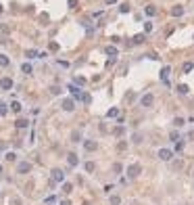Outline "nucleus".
<instances>
[{"instance_id":"nucleus-1","label":"nucleus","mask_w":194,"mask_h":205,"mask_svg":"<svg viewBox=\"0 0 194 205\" xmlns=\"http://www.w3.org/2000/svg\"><path fill=\"white\" fill-rule=\"evenodd\" d=\"M127 178H138L140 174H142V165L140 163H132V165H127Z\"/></svg>"},{"instance_id":"nucleus-2","label":"nucleus","mask_w":194,"mask_h":205,"mask_svg":"<svg viewBox=\"0 0 194 205\" xmlns=\"http://www.w3.org/2000/svg\"><path fill=\"white\" fill-rule=\"evenodd\" d=\"M140 105H142V107H152V105H155V94H150V92L144 94V96L140 99Z\"/></svg>"},{"instance_id":"nucleus-3","label":"nucleus","mask_w":194,"mask_h":205,"mask_svg":"<svg viewBox=\"0 0 194 205\" xmlns=\"http://www.w3.org/2000/svg\"><path fill=\"white\" fill-rule=\"evenodd\" d=\"M171 157H173V151H169V149H161L159 151V159H161V161H171Z\"/></svg>"},{"instance_id":"nucleus-4","label":"nucleus","mask_w":194,"mask_h":205,"mask_svg":"<svg viewBox=\"0 0 194 205\" xmlns=\"http://www.w3.org/2000/svg\"><path fill=\"white\" fill-rule=\"evenodd\" d=\"M17 172H19V174H29V172H31V163H29V161H21V163L17 165Z\"/></svg>"},{"instance_id":"nucleus-5","label":"nucleus","mask_w":194,"mask_h":205,"mask_svg":"<svg viewBox=\"0 0 194 205\" xmlns=\"http://www.w3.org/2000/svg\"><path fill=\"white\" fill-rule=\"evenodd\" d=\"M63 180H65V172L59 170V168L52 170V182H63Z\"/></svg>"},{"instance_id":"nucleus-6","label":"nucleus","mask_w":194,"mask_h":205,"mask_svg":"<svg viewBox=\"0 0 194 205\" xmlns=\"http://www.w3.org/2000/svg\"><path fill=\"white\" fill-rule=\"evenodd\" d=\"M84 149H86L88 153H92V151L98 149V142H96V140H84Z\"/></svg>"},{"instance_id":"nucleus-7","label":"nucleus","mask_w":194,"mask_h":205,"mask_svg":"<svg viewBox=\"0 0 194 205\" xmlns=\"http://www.w3.org/2000/svg\"><path fill=\"white\" fill-rule=\"evenodd\" d=\"M61 107H63L65 111H73V109H75V101H73V99H65Z\"/></svg>"},{"instance_id":"nucleus-8","label":"nucleus","mask_w":194,"mask_h":205,"mask_svg":"<svg viewBox=\"0 0 194 205\" xmlns=\"http://www.w3.org/2000/svg\"><path fill=\"white\" fill-rule=\"evenodd\" d=\"M0 88H2V90H11L13 88V80L11 78H2V80H0Z\"/></svg>"},{"instance_id":"nucleus-9","label":"nucleus","mask_w":194,"mask_h":205,"mask_svg":"<svg viewBox=\"0 0 194 205\" xmlns=\"http://www.w3.org/2000/svg\"><path fill=\"white\" fill-rule=\"evenodd\" d=\"M67 161H69V165H71V168H75V165L79 163V159H77V155H75V153H69V155H67Z\"/></svg>"},{"instance_id":"nucleus-10","label":"nucleus","mask_w":194,"mask_h":205,"mask_svg":"<svg viewBox=\"0 0 194 205\" xmlns=\"http://www.w3.org/2000/svg\"><path fill=\"white\" fill-rule=\"evenodd\" d=\"M169 73H171V69H169V67H163V71H161V80H163L165 84H169Z\"/></svg>"},{"instance_id":"nucleus-11","label":"nucleus","mask_w":194,"mask_h":205,"mask_svg":"<svg viewBox=\"0 0 194 205\" xmlns=\"http://www.w3.org/2000/svg\"><path fill=\"white\" fill-rule=\"evenodd\" d=\"M171 15H173V17H182V15H184V6H180V4L173 6V9H171Z\"/></svg>"},{"instance_id":"nucleus-12","label":"nucleus","mask_w":194,"mask_h":205,"mask_svg":"<svg viewBox=\"0 0 194 205\" xmlns=\"http://www.w3.org/2000/svg\"><path fill=\"white\" fill-rule=\"evenodd\" d=\"M15 126H17V128H27V126H29V122H27V119H23V117H19V119L15 122Z\"/></svg>"},{"instance_id":"nucleus-13","label":"nucleus","mask_w":194,"mask_h":205,"mask_svg":"<svg viewBox=\"0 0 194 205\" xmlns=\"http://www.w3.org/2000/svg\"><path fill=\"white\" fill-rule=\"evenodd\" d=\"M144 11H146V15H148V17H155V15H157V6H152V4H148Z\"/></svg>"},{"instance_id":"nucleus-14","label":"nucleus","mask_w":194,"mask_h":205,"mask_svg":"<svg viewBox=\"0 0 194 205\" xmlns=\"http://www.w3.org/2000/svg\"><path fill=\"white\" fill-rule=\"evenodd\" d=\"M105 53H107L109 57H117V48H115V46H107V48H105Z\"/></svg>"},{"instance_id":"nucleus-15","label":"nucleus","mask_w":194,"mask_h":205,"mask_svg":"<svg viewBox=\"0 0 194 205\" xmlns=\"http://www.w3.org/2000/svg\"><path fill=\"white\" fill-rule=\"evenodd\" d=\"M117 115H119V111H117V109H115V107H113V109H109V111H107V117H109V119H111V117H117Z\"/></svg>"},{"instance_id":"nucleus-16","label":"nucleus","mask_w":194,"mask_h":205,"mask_svg":"<svg viewBox=\"0 0 194 205\" xmlns=\"http://www.w3.org/2000/svg\"><path fill=\"white\" fill-rule=\"evenodd\" d=\"M9 63H11V61H9V57H6V55H0V67H6Z\"/></svg>"},{"instance_id":"nucleus-17","label":"nucleus","mask_w":194,"mask_h":205,"mask_svg":"<svg viewBox=\"0 0 194 205\" xmlns=\"http://www.w3.org/2000/svg\"><path fill=\"white\" fill-rule=\"evenodd\" d=\"M188 90H190V88H188L186 84H180V86H178V92H180V94H188Z\"/></svg>"},{"instance_id":"nucleus-18","label":"nucleus","mask_w":194,"mask_h":205,"mask_svg":"<svg viewBox=\"0 0 194 205\" xmlns=\"http://www.w3.org/2000/svg\"><path fill=\"white\" fill-rule=\"evenodd\" d=\"M21 71H23V73H31V65H29V63H23V65H21Z\"/></svg>"},{"instance_id":"nucleus-19","label":"nucleus","mask_w":194,"mask_h":205,"mask_svg":"<svg viewBox=\"0 0 194 205\" xmlns=\"http://www.w3.org/2000/svg\"><path fill=\"white\" fill-rule=\"evenodd\" d=\"M11 109H13L15 113H19V111H21V103H17V101H13V103H11Z\"/></svg>"},{"instance_id":"nucleus-20","label":"nucleus","mask_w":194,"mask_h":205,"mask_svg":"<svg viewBox=\"0 0 194 205\" xmlns=\"http://www.w3.org/2000/svg\"><path fill=\"white\" fill-rule=\"evenodd\" d=\"M71 191H73V186H71L69 182H63V193H67V195H69Z\"/></svg>"},{"instance_id":"nucleus-21","label":"nucleus","mask_w":194,"mask_h":205,"mask_svg":"<svg viewBox=\"0 0 194 205\" xmlns=\"http://www.w3.org/2000/svg\"><path fill=\"white\" fill-rule=\"evenodd\" d=\"M123 132H125V128H123V126H117V128L113 130V134H115V136H121Z\"/></svg>"},{"instance_id":"nucleus-22","label":"nucleus","mask_w":194,"mask_h":205,"mask_svg":"<svg viewBox=\"0 0 194 205\" xmlns=\"http://www.w3.org/2000/svg\"><path fill=\"white\" fill-rule=\"evenodd\" d=\"M113 172L115 174H121V172H123V165H121V163H113Z\"/></svg>"},{"instance_id":"nucleus-23","label":"nucleus","mask_w":194,"mask_h":205,"mask_svg":"<svg viewBox=\"0 0 194 205\" xmlns=\"http://www.w3.org/2000/svg\"><path fill=\"white\" fill-rule=\"evenodd\" d=\"M144 42V34H138V36H134V44H142Z\"/></svg>"},{"instance_id":"nucleus-24","label":"nucleus","mask_w":194,"mask_h":205,"mask_svg":"<svg viewBox=\"0 0 194 205\" xmlns=\"http://www.w3.org/2000/svg\"><path fill=\"white\" fill-rule=\"evenodd\" d=\"M173 124H175L178 128H182V126L186 124V119H184V117H175V119H173Z\"/></svg>"},{"instance_id":"nucleus-25","label":"nucleus","mask_w":194,"mask_h":205,"mask_svg":"<svg viewBox=\"0 0 194 205\" xmlns=\"http://www.w3.org/2000/svg\"><path fill=\"white\" fill-rule=\"evenodd\" d=\"M71 140H73V142H79V140H82L79 132H73V134H71Z\"/></svg>"},{"instance_id":"nucleus-26","label":"nucleus","mask_w":194,"mask_h":205,"mask_svg":"<svg viewBox=\"0 0 194 205\" xmlns=\"http://www.w3.org/2000/svg\"><path fill=\"white\" fill-rule=\"evenodd\" d=\"M169 138H171L173 142H180V134L178 132H171V134H169Z\"/></svg>"},{"instance_id":"nucleus-27","label":"nucleus","mask_w":194,"mask_h":205,"mask_svg":"<svg viewBox=\"0 0 194 205\" xmlns=\"http://www.w3.org/2000/svg\"><path fill=\"white\" fill-rule=\"evenodd\" d=\"M25 57H27V59H36V57H38V50H27Z\"/></svg>"},{"instance_id":"nucleus-28","label":"nucleus","mask_w":194,"mask_h":205,"mask_svg":"<svg viewBox=\"0 0 194 205\" xmlns=\"http://www.w3.org/2000/svg\"><path fill=\"white\" fill-rule=\"evenodd\" d=\"M119 203H121V199L117 195H111V205H119Z\"/></svg>"},{"instance_id":"nucleus-29","label":"nucleus","mask_w":194,"mask_h":205,"mask_svg":"<svg viewBox=\"0 0 194 205\" xmlns=\"http://www.w3.org/2000/svg\"><path fill=\"white\" fill-rule=\"evenodd\" d=\"M117 149H119V151H125V149H127V142H125V140H121V142L117 145Z\"/></svg>"},{"instance_id":"nucleus-30","label":"nucleus","mask_w":194,"mask_h":205,"mask_svg":"<svg viewBox=\"0 0 194 205\" xmlns=\"http://www.w3.org/2000/svg\"><path fill=\"white\" fill-rule=\"evenodd\" d=\"M119 13H130V4H121L119 6Z\"/></svg>"},{"instance_id":"nucleus-31","label":"nucleus","mask_w":194,"mask_h":205,"mask_svg":"<svg viewBox=\"0 0 194 205\" xmlns=\"http://www.w3.org/2000/svg\"><path fill=\"white\" fill-rule=\"evenodd\" d=\"M6 111H9V109H6V105H4V103H0V115H6Z\"/></svg>"},{"instance_id":"nucleus-32","label":"nucleus","mask_w":194,"mask_h":205,"mask_svg":"<svg viewBox=\"0 0 194 205\" xmlns=\"http://www.w3.org/2000/svg\"><path fill=\"white\" fill-rule=\"evenodd\" d=\"M192 67H194L192 63H184V71H186V73H188V71H192Z\"/></svg>"},{"instance_id":"nucleus-33","label":"nucleus","mask_w":194,"mask_h":205,"mask_svg":"<svg viewBox=\"0 0 194 205\" xmlns=\"http://www.w3.org/2000/svg\"><path fill=\"white\" fill-rule=\"evenodd\" d=\"M134 142H142V134H140V132L134 134Z\"/></svg>"},{"instance_id":"nucleus-34","label":"nucleus","mask_w":194,"mask_h":205,"mask_svg":"<svg viewBox=\"0 0 194 205\" xmlns=\"http://www.w3.org/2000/svg\"><path fill=\"white\" fill-rule=\"evenodd\" d=\"M15 159H17L15 153H6V161H15Z\"/></svg>"},{"instance_id":"nucleus-35","label":"nucleus","mask_w":194,"mask_h":205,"mask_svg":"<svg viewBox=\"0 0 194 205\" xmlns=\"http://www.w3.org/2000/svg\"><path fill=\"white\" fill-rule=\"evenodd\" d=\"M86 172H94V163H92V161L86 163Z\"/></svg>"},{"instance_id":"nucleus-36","label":"nucleus","mask_w":194,"mask_h":205,"mask_svg":"<svg viewBox=\"0 0 194 205\" xmlns=\"http://www.w3.org/2000/svg\"><path fill=\"white\" fill-rule=\"evenodd\" d=\"M11 205H21V199H19V197H13V199H11Z\"/></svg>"},{"instance_id":"nucleus-37","label":"nucleus","mask_w":194,"mask_h":205,"mask_svg":"<svg viewBox=\"0 0 194 205\" xmlns=\"http://www.w3.org/2000/svg\"><path fill=\"white\" fill-rule=\"evenodd\" d=\"M50 92H52V94H61V88H59V86H52Z\"/></svg>"},{"instance_id":"nucleus-38","label":"nucleus","mask_w":194,"mask_h":205,"mask_svg":"<svg viewBox=\"0 0 194 205\" xmlns=\"http://www.w3.org/2000/svg\"><path fill=\"white\" fill-rule=\"evenodd\" d=\"M125 101L132 103V101H134V92H127V94H125Z\"/></svg>"},{"instance_id":"nucleus-39","label":"nucleus","mask_w":194,"mask_h":205,"mask_svg":"<svg viewBox=\"0 0 194 205\" xmlns=\"http://www.w3.org/2000/svg\"><path fill=\"white\" fill-rule=\"evenodd\" d=\"M69 6H71V9H75V6H77V0H69Z\"/></svg>"},{"instance_id":"nucleus-40","label":"nucleus","mask_w":194,"mask_h":205,"mask_svg":"<svg viewBox=\"0 0 194 205\" xmlns=\"http://www.w3.org/2000/svg\"><path fill=\"white\" fill-rule=\"evenodd\" d=\"M105 2H107V4H115V2H117V0H105Z\"/></svg>"},{"instance_id":"nucleus-41","label":"nucleus","mask_w":194,"mask_h":205,"mask_svg":"<svg viewBox=\"0 0 194 205\" xmlns=\"http://www.w3.org/2000/svg\"><path fill=\"white\" fill-rule=\"evenodd\" d=\"M61 205H71V203L69 201H61Z\"/></svg>"},{"instance_id":"nucleus-42","label":"nucleus","mask_w":194,"mask_h":205,"mask_svg":"<svg viewBox=\"0 0 194 205\" xmlns=\"http://www.w3.org/2000/svg\"><path fill=\"white\" fill-rule=\"evenodd\" d=\"M0 15H2V4H0Z\"/></svg>"},{"instance_id":"nucleus-43","label":"nucleus","mask_w":194,"mask_h":205,"mask_svg":"<svg viewBox=\"0 0 194 205\" xmlns=\"http://www.w3.org/2000/svg\"><path fill=\"white\" fill-rule=\"evenodd\" d=\"M0 174H2V165H0Z\"/></svg>"},{"instance_id":"nucleus-44","label":"nucleus","mask_w":194,"mask_h":205,"mask_svg":"<svg viewBox=\"0 0 194 205\" xmlns=\"http://www.w3.org/2000/svg\"><path fill=\"white\" fill-rule=\"evenodd\" d=\"M192 176H194V172H192Z\"/></svg>"}]
</instances>
